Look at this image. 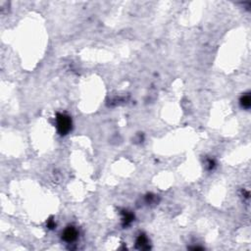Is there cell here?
<instances>
[{"mask_svg": "<svg viewBox=\"0 0 251 251\" xmlns=\"http://www.w3.org/2000/svg\"><path fill=\"white\" fill-rule=\"evenodd\" d=\"M57 127L58 131L61 135L68 133L72 129V121L71 118L64 114H58L57 115Z\"/></svg>", "mask_w": 251, "mask_h": 251, "instance_id": "obj_1", "label": "cell"}, {"mask_svg": "<svg viewBox=\"0 0 251 251\" xmlns=\"http://www.w3.org/2000/svg\"><path fill=\"white\" fill-rule=\"evenodd\" d=\"M78 237V231L76 230V229L73 227H69L68 229H66L64 234H63V238L64 240H66L67 242H72Z\"/></svg>", "mask_w": 251, "mask_h": 251, "instance_id": "obj_2", "label": "cell"}, {"mask_svg": "<svg viewBox=\"0 0 251 251\" xmlns=\"http://www.w3.org/2000/svg\"><path fill=\"white\" fill-rule=\"evenodd\" d=\"M240 101H241V105L244 108H249L251 106V98H250L249 94H245V95H243Z\"/></svg>", "mask_w": 251, "mask_h": 251, "instance_id": "obj_3", "label": "cell"}, {"mask_svg": "<svg viewBox=\"0 0 251 251\" xmlns=\"http://www.w3.org/2000/svg\"><path fill=\"white\" fill-rule=\"evenodd\" d=\"M137 245H139L141 248H143V247L146 245V243H147V239L146 237H144V235H140V237H138V239H137Z\"/></svg>", "mask_w": 251, "mask_h": 251, "instance_id": "obj_4", "label": "cell"}, {"mask_svg": "<svg viewBox=\"0 0 251 251\" xmlns=\"http://www.w3.org/2000/svg\"><path fill=\"white\" fill-rule=\"evenodd\" d=\"M49 227H50V229H53L54 227V226H55V224H54V222L52 221V220H51V221L49 222V225H48Z\"/></svg>", "mask_w": 251, "mask_h": 251, "instance_id": "obj_5", "label": "cell"}]
</instances>
